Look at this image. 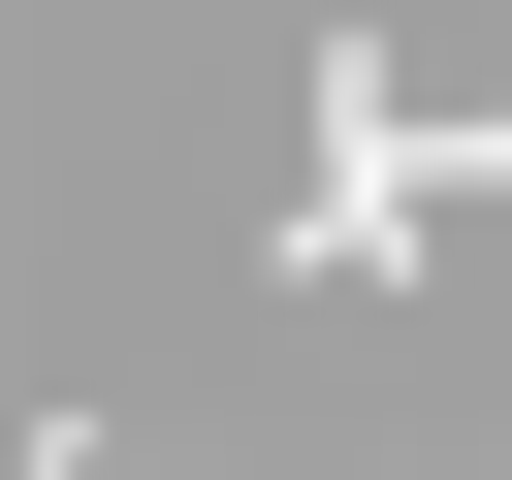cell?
<instances>
[{
  "label": "cell",
  "instance_id": "cell-1",
  "mask_svg": "<svg viewBox=\"0 0 512 480\" xmlns=\"http://www.w3.org/2000/svg\"><path fill=\"white\" fill-rule=\"evenodd\" d=\"M416 192H448V160L384 128V32H320V192H288V288H384V256H416Z\"/></svg>",
  "mask_w": 512,
  "mask_h": 480
}]
</instances>
